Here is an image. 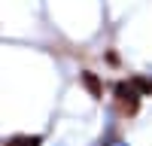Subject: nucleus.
I'll return each mask as SVG.
<instances>
[{
  "label": "nucleus",
  "mask_w": 152,
  "mask_h": 146,
  "mask_svg": "<svg viewBox=\"0 0 152 146\" xmlns=\"http://www.w3.org/2000/svg\"><path fill=\"white\" fill-rule=\"evenodd\" d=\"M131 82H134L140 91H152V82H149V79H143V76H137V79H131Z\"/></svg>",
  "instance_id": "obj_4"
},
{
  "label": "nucleus",
  "mask_w": 152,
  "mask_h": 146,
  "mask_svg": "<svg viewBox=\"0 0 152 146\" xmlns=\"http://www.w3.org/2000/svg\"><path fill=\"white\" fill-rule=\"evenodd\" d=\"M82 85L91 91V97H100V94H104V88H100V79L94 76V73H82Z\"/></svg>",
  "instance_id": "obj_2"
},
{
  "label": "nucleus",
  "mask_w": 152,
  "mask_h": 146,
  "mask_svg": "<svg viewBox=\"0 0 152 146\" xmlns=\"http://www.w3.org/2000/svg\"><path fill=\"white\" fill-rule=\"evenodd\" d=\"M116 104L125 116H134L140 110V88L134 82H119L116 85Z\"/></svg>",
  "instance_id": "obj_1"
},
{
  "label": "nucleus",
  "mask_w": 152,
  "mask_h": 146,
  "mask_svg": "<svg viewBox=\"0 0 152 146\" xmlns=\"http://www.w3.org/2000/svg\"><path fill=\"white\" fill-rule=\"evenodd\" d=\"M6 146H12V143H6Z\"/></svg>",
  "instance_id": "obj_5"
},
{
  "label": "nucleus",
  "mask_w": 152,
  "mask_h": 146,
  "mask_svg": "<svg viewBox=\"0 0 152 146\" xmlns=\"http://www.w3.org/2000/svg\"><path fill=\"white\" fill-rule=\"evenodd\" d=\"M9 143H12V146H43L40 137H12Z\"/></svg>",
  "instance_id": "obj_3"
}]
</instances>
